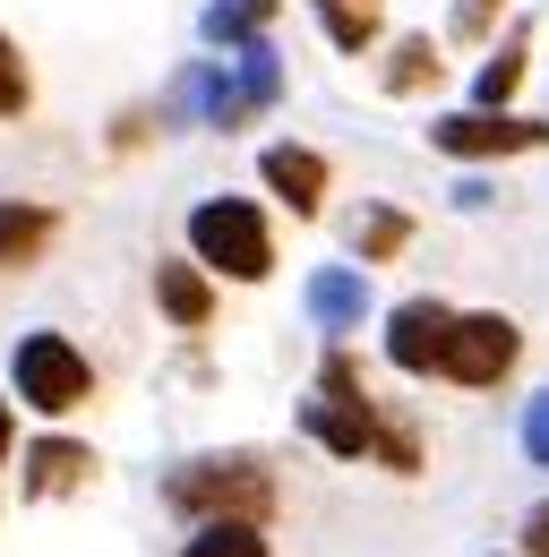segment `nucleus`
<instances>
[{
    "mask_svg": "<svg viewBox=\"0 0 549 557\" xmlns=\"http://www.w3.org/2000/svg\"><path fill=\"white\" fill-rule=\"evenodd\" d=\"M309 309H318L327 326H352V318L369 309V283H361V275H343V267H335V275H318V283H309Z\"/></svg>",
    "mask_w": 549,
    "mask_h": 557,
    "instance_id": "12",
    "label": "nucleus"
},
{
    "mask_svg": "<svg viewBox=\"0 0 549 557\" xmlns=\"http://www.w3.org/2000/svg\"><path fill=\"white\" fill-rule=\"evenodd\" d=\"M404 240H412L404 214H369V223H361V258H395Z\"/></svg>",
    "mask_w": 549,
    "mask_h": 557,
    "instance_id": "18",
    "label": "nucleus"
},
{
    "mask_svg": "<svg viewBox=\"0 0 549 557\" xmlns=\"http://www.w3.org/2000/svg\"><path fill=\"white\" fill-rule=\"evenodd\" d=\"M447 326H455V309H438V300H404L395 318H387V360L395 369H438L447 360Z\"/></svg>",
    "mask_w": 549,
    "mask_h": 557,
    "instance_id": "7",
    "label": "nucleus"
},
{
    "mask_svg": "<svg viewBox=\"0 0 549 557\" xmlns=\"http://www.w3.org/2000/svg\"><path fill=\"white\" fill-rule=\"evenodd\" d=\"M318 17H327V35H335L343 52H369L378 44V0H318Z\"/></svg>",
    "mask_w": 549,
    "mask_h": 557,
    "instance_id": "14",
    "label": "nucleus"
},
{
    "mask_svg": "<svg viewBox=\"0 0 549 557\" xmlns=\"http://www.w3.org/2000/svg\"><path fill=\"white\" fill-rule=\"evenodd\" d=\"M524 446H533V463H549V395L533 404V420H524Z\"/></svg>",
    "mask_w": 549,
    "mask_h": 557,
    "instance_id": "20",
    "label": "nucleus"
},
{
    "mask_svg": "<svg viewBox=\"0 0 549 557\" xmlns=\"http://www.w3.org/2000/svg\"><path fill=\"white\" fill-rule=\"evenodd\" d=\"M86 472H95V455L69 446V437H44V446L26 455V488H35V497H61V488H77Z\"/></svg>",
    "mask_w": 549,
    "mask_h": 557,
    "instance_id": "10",
    "label": "nucleus"
},
{
    "mask_svg": "<svg viewBox=\"0 0 549 557\" xmlns=\"http://www.w3.org/2000/svg\"><path fill=\"white\" fill-rule=\"evenodd\" d=\"M61 214L52 207H26V198H0V267H26L35 249H52Z\"/></svg>",
    "mask_w": 549,
    "mask_h": 557,
    "instance_id": "9",
    "label": "nucleus"
},
{
    "mask_svg": "<svg viewBox=\"0 0 549 557\" xmlns=\"http://www.w3.org/2000/svg\"><path fill=\"white\" fill-rule=\"evenodd\" d=\"M181 557H267V541H258V523H241V515H215L198 541Z\"/></svg>",
    "mask_w": 549,
    "mask_h": 557,
    "instance_id": "13",
    "label": "nucleus"
},
{
    "mask_svg": "<svg viewBox=\"0 0 549 557\" xmlns=\"http://www.w3.org/2000/svg\"><path fill=\"white\" fill-rule=\"evenodd\" d=\"M515 77H524V35H515V44H507V52H498V61H489V70H480V103H507V95H515Z\"/></svg>",
    "mask_w": 549,
    "mask_h": 557,
    "instance_id": "17",
    "label": "nucleus"
},
{
    "mask_svg": "<svg viewBox=\"0 0 549 557\" xmlns=\"http://www.w3.org/2000/svg\"><path fill=\"white\" fill-rule=\"evenodd\" d=\"M190 249L232 283H258L274 267V240H267V223H258L249 198H206V207L190 214Z\"/></svg>",
    "mask_w": 549,
    "mask_h": 557,
    "instance_id": "1",
    "label": "nucleus"
},
{
    "mask_svg": "<svg viewBox=\"0 0 549 557\" xmlns=\"http://www.w3.org/2000/svg\"><path fill=\"white\" fill-rule=\"evenodd\" d=\"M172 506H190V515H241V523H267L274 506V481L258 455H206L190 472H172Z\"/></svg>",
    "mask_w": 549,
    "mask_h": 557,
    "instance_id": "2",
    "label": "nucleus"
},
{
    "mask_svg": "<svg viewBox=\"0 0 549 557\" xmlns=\"http://www.w3.org/2000/svg\"><path fill=\"white\" fill-rule=\"evenodd\" d=\"M0 455H9V404H0Z\"/></svg>",
    "mask_w": 549,
    "mask_h": 557,
    "instance_id": "23",
    "label": "nucleus"
},
{
    "mask_svg": "<svg viewBox=\"0 0 549 557\" xmlns=\"http://www.w3.org/2000/svg\"><path fill=\"white\" fill-rule=\"evenodd\" d=\"M524 541H533V557H549V506L533 515V523H524Z\"/></svg>",
    "mask_w": 549,
    "mask_h": 557,
    "instance_id": "22",
    "label": "nucleus"
},
{
    "mask_svg": "<svg viewBox=\"0 0 549 557\" xmlns=\"http://www.w3.org/2000/svg\"><path fill=\"white\" fill-rule=\"evenodd\" d=\"M515 351H524V335H515V318H498V309H480V318H455L447 326V377L455 386H498L507 369H515Z\"/></svg>",
    "mask_w": 549,
    "mask_h": 557,
    "instance_id": "4",
    "label": "nucleus"
},
{
    "mask_svg": "<svg viewBox=\"0 0 549 557\" xmlns=\"http://www.w3.org/2000/svg\"><path fill=\"white\" fill-rule=\"evenodd\" d=\"M429 146L438 154H464V163H480V154H533V146H549V121H515V112L480 103V112H447L429 129Z\"/></svg>",
    "mask_w": 549,
    "mask_h": 557,
    "instance_id": "5",
    "label": "nucleus"
},
{
    "mask_svg": "<svg viewBox=\"0 0 549 557\" xmlns=\"http://www.w3.org/2000/svg\"><path fill=\"white\" fill-rule=\"evenodd\" d=\"M267 17H274V0H215V9H206V35H215V44H249Z\"/></svg>",
    "mask_w": 549,
    "mask_h": 557,
    "instance_id": "15",
    "label": "nucleus"
},
{
    "mask_svg": "<svg viewBox=\"0 0 549 557\" xmlns=\"http://www.w3.org/2000/svg\"><path fill=\"white\" fill-rule=\"evenodd\" d=\"M301 429L327 446V455H378V412H369V395H361V377H352V360H327V377H318V395H309V412Z\"/></svg>",
    "mask_w": 549,
    "mask_h": 557,
    "instance_id": "3",
    "label": "nucleus"
},
{
    "mask_svg": "<svg viewBox=\"0 0 549 557\" xmlns=\"http://www.w3.org/2000/svg\"><path fill=\"white\" fill-rule=\"evenodd\" d=\"M86 360L61 344V335H26L17 344V395L26 404H44V412H69V404H86Z\"/></svg>",
    "mask_w": 549,
    "mask_h": 557,
    "instance_id": "6",
    "label": "nucleus"
},
{
    "mask_svg": "<svg viewBox=\"0 0 549 557\" xmlns=\"http://www.w3.org/2000/svg\"><path fill=\"white\" fill-rule=\"evenodd\" d=\"M489 17H498V0H464V9H455V35H480Z\"/></svg>",
    "mask_w": 549,
    "mask_h": 557,
    "instance_id": "21",
    "label": "nucleus"
},
{
    "mask_svg": "<svg viewBox=\"0 0 549 557\" xmlns=\"http://www.w3.org/2000/svg\"><path fill=\"white\" fill-rule=\"evenodd\" d=\"M429 77H438V44H429V35L395 44V70H387V86H395V95H412V86H429Z\"/></svg>",
    "mask_w": 549,
    "mask_h": 557,
    "instance_id": "16",
    "label": "nucleus"
},
{
    "mask_svg": "<svg viewBox=\"0 0 549 557\" xmlns=\"http://www.w3.org/2000/svg\"><path fill=\"white\" fill-rule=\"evenodd\" d=\"M258 172H267V189L292 214H318V207H327V163H318L309 146H267V154H258Z\"/></svg>",
    "mask_w": 549,
    "mask_h": 557,
    "instance_id": "8",
    "label": "nucleus"
},
{
    "mask_svg": "<svg viewBox=\"0 0 549 557\" xmlns=\"http://www.w3.org/2000/svg\"><path fill=\"white\" fill-rule=\"evenodd\" d=\"M9 112H26V61H17V44L0 35V121Z\"/></svg>",
    "mask_w": 549,
    "mask_h": 557,
    "instance_id": "19",
    "label": "nucleus"
},
{
    "mask_svg": "<svg viewBox=\"0 0 549 557\" xmlns=\"http://www.w3.org/2000/svg\"><path fill=\"white\" fill-rule=\"evenodd\" d=\"M155 300H163L172 326H206V309H215L206 275H190V267H155Z\"/></svg>",
    "mask_w": 549,
    "mask_h": 557,
    "instance_id": "11",
    "label": "nucleus"
}]
</instances>
